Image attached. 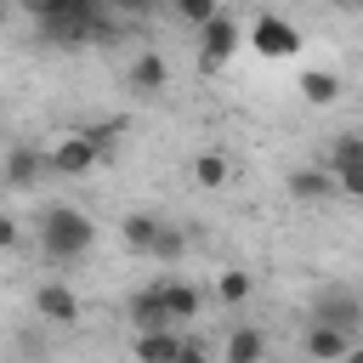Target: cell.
Listing matches in <instances>:
<instances>
[{
	"instance_id": "5",
	"label": "cell",
	"mask_w": 363,
	"mask_h": 363,
	"mask_svg": "<svg viewBox=\"0 0 363 363\" xmlns=\"http://www.w3.org/2000/svg\"><path fill=\"white\" fill-rule=\"evenodd\" d=\"M34 312H40V323L68 329V323H79V295L68 284H40L34 289Z\"/></svg>"
},
{
	"instance_id": "10",
	"label": "cell",
	"mask_w": 363,
	"mask_h": 363,
	"mask_svg": "<svg viewBox=\"0 0 363 363\" xmlns=\"http://www.w3.org/2000/svg\"><path fill=\"white\" fill-rule=\"evenodd\" d=\"M159 295H164V318H170V329L187 323V318H199V289H193L187 278H159Z\"/></svg>"
},
{
	"instance_id": "6",
	"label": "cell",
	"mask_w": 363,
	"mask_h": 363,
	"mask_svg": "<svg viewBox=\"0 0 363 363\" xmlns=\"http://www.w3.org/2000/svg\"><path fill=\"white\" fill-rule=\"evenodd\" d=\"M250 45H255L261 57H295V51H301V34H295L289 17H261V23L250 28Z\"/></svg>"
},
{
	"instance_id": "2",
	"label": "cell",
	"mask_w": 363,
	"mask_h": 363,
	"mask_svg": "<svg viewBox=\"0 0 363 363\" xmlns=\"http://www.w3.org/2000/svg\"><path fill=\"white\" fill-rule=\"evenodd\" d=\"M238 45H244V28H238L227 11H216L210 23H199V68H204V74L227 68V62L238 57Z\"/></svg>"
},
{
	"instance_id": "8",
	"label": "cell",
	"mask_w": 363,
	"mask_h": 363,
	"mask_svg": "<svg viewBox=\"0 0 363 363\" xmlns=\"http://www.w3.org/2000/svg\"><path fill=\"white\" fill-rule=\"evenodd\" d=\"M284 187H289V199H301V204H323V199H335V182H329L323 164H295V170L284 176Z\"/></svg>"
},
{
	"instance_id": "21",
	"label": "cell",
	"mask_w": 363,
	"mask_h": 363,
	"mask_svg": "<svg viewBox=\"0 0 363 363\" xmlns=\"http://www.w3.org/2000/svg\"><path fill=\"white\" fill-rule=\"evenodd\" d=\"M170 11H176L182 23H193V28H199V23H210L221 6H216V0H170Z\"/></svg>"
},
{
	"instance_id": "11",
	"label": "cell",
	"mask_w": 363,
	"mask_h": 363,
	"mask_svg": "<svg viewBox=\"0 0 363 363\" xmlns=\"http://www.w3.org/2000/svg\"><path fill=\"white\" fill-rule=\"evenodd\" d=\"M130 323H136V335H147V329H170V318H164V295H159V284H142V289L130 295Z\"/></svg>"
},
{
	"instance_id": "18",
	"label": "cell",
	"mask_w": 363,
	"mask_h": 363,
	"mask_svg": "<svg viewBox=\"0 0 363 363\" xmlns=\"http://www.w3.org/2000/svg\"><path fill=\"white\" fill-rule=\"evenodd\" d=\"M193 182L199 187H227V153H199L193 159Z\"/></svg>"
},
{
	"instance_id": "19",
	"label": "cell",
	"mask_w": 363,
	"mask_h": 363,
	"mask_svg": "<svg viewBox=\"0 0 363 363\" xmlns=\"http://www.w3.org/2000/svg\"><path fill=\"white\" fill-rule=\"evenodd\" d=\"M216 295H221V306H244V301H250V272H238V267L221 272V278H216Z\"/></svg>"
},
{
	"instance_id": "14",
	"label": "cell",
	"mask_w": 363,
	"mask_h": 363,
	"mask_svg": "<svg viewBox=\"0 0 363 363\" xmlns=\"http://www.w3.org/2000/svg\"><path fill=\"white\" fill-rule=\"evenodd\" d=\"M261 357H267V335L250 329V323H238L227 335V363H261Z\"/></svg>"
},
{
	"instance_id": "26",
	"label": "cell",
	"mask_w": 363,
	"mask_h": 363,
	"mask_svg": "<svg viewBox=\"0 0 363 363\" xmlns=\"http://www.w3.org/2000/svg\"><path fill=\"white\" fill-rule=\"evenodd\" d=\"M6 17H11V0H0V28H6Z\"/></svg>"
},
{
	"instance_id": "25",
	"label": "cell",
	"mask_w": 363,
	"mask_h": 363,
	"mask_svg": "<svg viewBox=\"0 0 363 363\" xmlns=\"http://www.w3.org/2000/svg\"><path fill=\"white\" fill-rule=\"evenodd\" d=\"M329 11H340V17H352V11H363V0H329Z\"/></svg>"
},
{
	"instance_id": "20",
	"label": "cell",
	"mask_w": 363,
	"mask_h": 363,
	"mask_svg": "<svg viewBox=\"0 0 363 363\" xmlns=\"http://www.w3.org/2000/svg\"><path fill=\"white\" fill-rule=\"evenodd\" d=\"M329 164H363V136L357 130H340L335 147H329Z\"/></svg>"
},
{
	"instance_id": "7",
	"label": "cell",
	"mask_w": 363,
	"mask_h": 363,
	"mask_svg": "<svg viewBox=\"0 0 363 363\" xmlns=\"http://www.w3.org/2000/svg\"><path fill=\"white\" fill-rule=\"evenodd\" d=\"M51 170H45V147H28V142H17L11 153H6V170H0V182L6 187H34V182H45Z\"/></svg>"
},
{
	"instance_id": "17",
	"label": "cell",
	"mask_w": 363,
	"mask_h": 363,
	"mask_svg": "<svg viewBox=\"0 0 363 363\" xmlns=\"http://www.w3.org/2000/svg\"><path fill=\"white\" fill-rule=\"evenodd\" d=\"M153 261H182L187 255V227H176V221H159V238H153V250H147Z\"/></svg>"
},
{
	"instance_id": "22",
	"label": "cell",
	"mask_w": 363,
	"mask_h": 363,
	"mask_svg": "<svg viewBox=\"0 0 363 363\" xmlns=\"http://www.w3.org/2000/svg\"><path fill=\"white\" fill-rule=\"evenodd\" d=\"M164 0H108V11H125V17H153Z\"/></svg>"
},
{
	"instance_id": "12",
	"label": "cell",
	"mask_w": 363,
	"mask_h": 363,
	"mask_svg": "<svg viewBox=\"0 0 363 363\" xmlns=\"http://www.w3.org/2000/svg\"><path fill=\"white\" fill-rule=\"evenodd\" d=\"M176 346H182V329H147V335H136L130 357L136 363H176Z\"/></svg>"
},
{
	"instance_id": "3",
	"label": "cell",
	"mask_w": 363,
	"mask_h": 363,
	"mask_svg": "<svg viewBox=\"0 0 363 363\" xmlns=\"http://www.w3.org/2000/svg\"><path fill=\"white\" fill-rule=\"evenodd\" d=\"M96 159H102V142L91 130H68L57 147H45V170L51 176H85V170H96Z\"/></svg>"
},
{
	"instance_id": "4",
	"label": "cell",
	"mask_w": 363,
	"mask_h": 363,
	"mask_svg": "<svg viewBox=\"0 0 363 363\" xmlns=\"http://www.w3.org/2000/svg\"><path fill=\"white\" fill-rule=\"evenodd\" d=\"M312 323H329V329H340V335H357V323H363L357 289H323L318 306H312Z\"/></svg>"
},
{
	"instance_id": "16",
	"label": "cell",
	"mask_w": 363,
	"mask_h": 363,
	"mask_svg": "<svg viewBox=\"0 0 363 363\" xmlns=\"http://www.w3.org/2000/svg\"><path fill=\"white\" fill-rule=\"evenodd\" d=\"M119 233H125V244H130L136 255H147V250H153V238H159V216H147V210H130Z\"/></svg>"
},
{
	"instance_id": "24",
	"label": "cell",
	"mask_w": 363,
	"mask_h": 363,
	"mask_svg": "<svg viewBox=\"0 0 363 363\" xmlns=\"http://www.w3.org/2000/svg\"><path fill=\"white\" fill-rule=\"evenodd\" d=\"M17 238H23V227H17V221H11V216H0V250H11V244H17Z\"/></svg>"
},
{
	"instance_id": "13",
	"label": "cell",
	"mask_w": 363,
	"mask_h": 363,
	"mask_svg": "<svg viewBox=\"0 0 363 363\" xmlns=\"http://www.w3.org/2000/svg\"><path fill=\"white\" fill-rule=\"evenodd\" d=\"M164 79H170L164 57H159V51H136V62H130V91H142V96H159V91H164Z\"/></svg>"
},
{
	"instance_id": "1",
	"label": "cell",
	"mask_w": 363,
	"mask_h": 363,
	"mask_svg": "<svg viewBox=\"0 0 363 363\" xmlns=\"http://www.w3.org/2000/svg\"><path fill=\"white\" fill-rule=\"evenodd\" d=\"M91 244H96V227H91L85 210L45 204V216H40V250L51 261H79V255H91Z\"/></svg>"
},
{
	"instance_id": "15",
	"label": "cell",
	"mask_w": 363,
	"mask_h": 363,
	"mask_svg": "<svg viewBox=\"0 0 363 363\" xmlns=\"http://www.w3.org/2000/svg\"><path fill=\"white\" fill-rule=\"evenodd\" d=\"M301 96H306L312 108H329V102L340 96V74H335V68H312V74H301Z\"/></svg>"
},
{
	"instance_id": "23",
	"label": "cell",
	"mask_w": 363,
	"mask_h": 363,
	"mask_svg": "<svg viewBox=\"0 0 363 363\" xmlns=\"http://www.w3.org/2000/svg\"><path fill=\"white\" fill-rule=\"evenodd\" d=\"M176 363H210V352H204L199 340H182V346H176Z\"/></svg>"
},
{
	"instance_id": "9",
	"label": "cell",
	"mask_w": 363,
	"mask_h": 363,
	"mask_svg": "<svg viewBox=\"0 0 363 363\" xmlns=\"http://www.w3.org/2000/svg\"><path fill=\"white\" fill-rule=\"evenodd\" d=\"M352 346H357V335H340L329 323H306V357L312 363H340Z\"/></svg>"
}]
</instances>
